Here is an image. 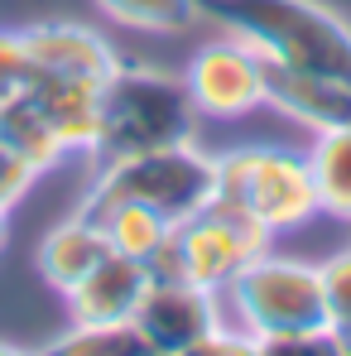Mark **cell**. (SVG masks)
Instances as JSON below:
<instances>
[{"label":"cell","instance_id":"cell-21","mask_svg":"<svg viewBox=\"0 0 351 356\" xmlns=\"http://www.w3.org/2000/svg\"><path fill=\"white\" fill-rule=\"evenodd\" d=\"M29 77H34V58L24 44V29H0V97L24 92Z\"/></svg>","mask_w":351,"mask_h":356},{"label":"cell","instance_id":"cell-8","mask_svg":"<svg viewBox=\"0 0 351 356\" xmlns=\"http://www.w3.org/2000/svg\"><path fill=\"white\" fill-rule=\"evenodd\" d=\"M130 323L149 352L178 356L197 337H207L212 327H222L227 313H222V294H212V289H197L188 280H149Z\"/></svg>","mask_w":351,"mask_h":356},{"label":"cell","instance_id":"cell-1","mask_svg":"<svg viewBox=\"0 0 351 356\" xmlns=\"http://www.w3.org/2000/svg\"><path fill=\"white\" fill-rule=\"evenodd\" d=\"M202 19L270 63L351 82V24L323 0H202Z\"/></svg>","mask_w":351,"mask_h":356},{"label":"cell","instance_id":"cell-15","mask_svg":"<svg viewBox=\"0 0 351 356\" xmlns=\"http://www.w3.org/2000/svg\"><path fill=\"white\" fill-rule=\"evenodd\" d=\"M0 145H10V149H15L19 159H29L39 174L67 164V149L58 145V135L49 130V120H44L39 106H34L29 92L0 97Z\"/></svg>","mask_w":351,"mask_h":356},{"label":"cell","instance_id":"cell-12","mask_svg":"<svg viewBox=\"0 0 351 356\" xmlns=\"http://www.w3.org/2000/svg\"><path fill=\"white\" fill-rule=\"evenodd\" d=\"M24 44H29V58L34 72H67V77H92V82H106L116 72L120 54L111 49V39L92 24H77V19H44V24H29L24 29Z\"/></svg>","mask_w":351,"mask_h":356},{"label":"cell","instance_id":"cell-18","mask_svg":"<svg viewBox=\"0 0 351 356\" xmlns=\"http://www.w3.org/2000/svg\"><path fill=\"white\" fill-rule=\"evenodd\" d=\"M145 337L135 323H67L58 337L34 356H140Z\"/></svg>","mask_w":351,"mask_h":356},{"label":"cell","instance_id":"cell-16","mask_svg":"<svg viewBox=\"0 0 351 356\" xmlns=\"http://www.w3.org/2000/svg\"><path fill=\"white\" fill-rule=\"evenodd\" d=\"M308 164H313L323 217H337L351 227V125L308 135Z\"/></svg>","mask_w":351,"mask_h":356},{"label":"cell","instance_id":"cell-6","mask_svg":"<svg viewBox=\"0 0 351 356\" xmlns=\"http://www.w3.org/2000/svg\"><path fill=\"white\" fill-rule=\"evenodd\" d=\"M270 241L275 236L245 207L212 197L202 212H193L188 222H178L174 236L149 255V275L154 280H188L197 289L222 294L245 260H255L260 250H270Z\"/></svg>","mask_w":351,"mask_h":356},{"label":"cell","instance_id":"cell-7","mask_svg":"<svg viewBox=\"0 0 351 356\" xmlns=\"http://www.w3.org/2000/svg\"><path fill=\"white\" fill-rule=\"evenodd\" d=\"M197 120H245L265 111V58L240 34H217L197 44L178 72Z\"/></svg>","mask_w":351,"mask_h":356},{"label":"cell","instance_id":"cell-4","mask_svg":"<svg viewBox=\"0 0 351 356\" xmlns=\"http://www.w3.org/2000/svg\"><path fill=\"white\" fill-rule=\"evenodd\" d=\"M212 159H217V197L245 207L270 236L303 232V227H313L323 217L308 149L236 145V149H222Z\"/></svg>","mask_w":351,"mask_h":356},{"label":"cell","instance_id":"cell-9","mask_svg":"<svg viewBox=\"0 0 351 356\" xmlns=\"http://www.w3.org/2000/svg\"><path fill=\"white\" fill-rule=\"evenodd\" d=\"M34 106L44 111L49 130L58 135L67 159H92L101 145V82L67 77V72H34L24 82Z\"/></svg>","mask_w":351,"mask_h":356},{"label":"cell","instance_id":"cell-20","mask_svg":"<svg viewBox=\"0 0 351 356\" xmlns=\"http://www.w3.org/2000/svg\"><path fill=\"white\" fill-rule=\"evenodd\" d=\"M260 356H351L337 327H308L284 337H260Z\"/></svg>","mask_w":351,"mask_h":356},{"label":"cell","instance_id":"cell-10","mask_svg":"<svg viewBox=\"0 0 351 356\" xmlns=\"http://www.w3.org/2000/svg\"><path fill=\"white\" fill-rule=\"evenodd\" d=\"M265 106L308 135H323V130L351 125V82L265 58Z\"/></svg>","mask_w":351,"mask_h":356},{"label":"cell","instance_id":"cell-23","mask_svg":"<svg viewBox=\"0 0 351 356\" xmlns=\"http://www.w3.org/2000/svg\"><path fill=\"white\" fill-rule=\"evenodd\" d=\"M178 356H260V337H250V332H240L231 323H222V327H212L207 337H197L193 347H183Z\"/></svg>","mask_w":351,"mask_h":356},{"label":"cell","instance_id":"cell-3","mask_svg":"<svg viewBox=\"0 0 351 356\" xmlns=\"http://www.w3.org/2000/svg\"><path fill=\"white\" fill-rule=\"evenodd\" d=\"M212 197H217L212 149H202L197 140H183V145H159V149H140V154H120V159H97V178H92L82 207L145 202L178 227L193 212H202Z\"/></svg>","mask_w":351,"mask_h":356},{"label":"cell","instance_id":"cell-26","mask_svg":"<svg viewBox=\"0 0 351 356\" xmlns=\"http://www.w3.org/2000/svg\"><path fill=\"white\" fill-rule=\"evenodd\" d=\"M342 342H347V352H351V327H342Z\"/></svg>","mask_w":351,"mask_h":356},{"label":"cell","instance_id":"cell-22","mask_svg":"<svg viewBox=\"0 0 351 356\" xmlns=\"http://www.w3.org/2000/svg\"><path fill=\"white\" fill-rule=\"evenodd\" d=\"M39 178H44V174H39L29 159H19L10 145H0V207H10V212H15V207L34 193V183H39Z\"/></svg>","mask_w":351,"mask_h":356},{"label":"cell","instance_id":"cell-24","mask_svg":"<svg viewBox=\"0 0 351 356\" xmlns=\"http://www.w3.org/2000/svg\"><path fill=\"white\" fill-rule=\"evenodd\" d=\"M5 241H10V207H0V250H5Z\"/></svg>","mask_w":351,"mask_h":356},{"label":"cell","instance_id":"cell-13","mask_svg":"<svg viewBox=\"0 0 351 356\" xmlns=\"http://www.w3.org/2000/svg\"><path fill=\"white\" fill-rule=\"evenodd\" d=\"M106 250H111V245H106V232L97 227V217H87V212L77 207L72 217H63V222H54V227L44 232L39 250H34V270H39V280H44L49 289L67 294Z\"/></svg>","mask_w":351,"mask_h":356},{"label":"cell","instance_id":"cell-11","mask_svg":"<svg viewBox=\"0 0 351 356\" xmlns=\"http://www.w3.org/2000/svg\"><path fill=\"white\" fill-rule=\"evenodd\" d=\"M149 265L145 260H130V255H116L106 250L72 289H67V313L72 323H130L140 298L149 289Z\"/></svg>","mask_w":351,"mask_h":356},{"label":"cell","instance_id":"cell-19","mask_svg":"<svg viewBox=\"0 0 351 356\" xmlns=\"http://www.w3.org/2000/svg\"><path fill=\"white\" fill-rule=\"evenodd\" d=\"M318 275H323V303H327V323L342 332V327H351V245L332 250V255L318 265Z\"/></svg>","mask_w":351,"mask_h":356},{"label":"cell","instance_id":"cell-25","mask_svg":"<svg viewBox=\"0 0 351 356\" xmlns=\"http://www.w3.org/2000/svg\"><path fill=\"white\" fill-rule=\"evenodd\" d=\"M0 356H34L29 347H15V342H0Z\"/></svg>","mask_w":351,"mask_h":356},{"label":"cell","instance_id":"cell-27","mask_svg":"<svg viewBox=\"0 0 351 356\" xmlns=\"http://www.w3.org/2000/svg\"><path fill=\"white\" fill-rule=\"evenodd\" d=\"M140 356H169V352H149V347H145V352H140Z\"/></svg>","mask_w":351,"mask_h":356},{"label":"cell","instance_id":"cell-14","mask_svg":"<svg viewBox=\"0 0 351 356\" xmlns=\"http://www.w3.org/2000/svg\"><path fill=\"white\" fill-rule=\"evenodd\" d=\"M87 217H97V227L106 232V245L116 255H130V260H145L174 236V222L145 202H101V207H82Z\"/></svg>","mask_w":351,"mask_h":356},{"label":"cell","instance_id":"cell-17","mask_svg":"<svg viewBox=\"0 0 351 356\" xmlns=\"http://www.w3.org/2000/svg\"><path fill=\"white\" fill-rule=\"evenodd\" d=\"M92 5L130 34H193L202 24V0H92Z\"/></svg>","mask_w":351,"mask_h":356},{"label":"cell","instance_id":"cell-2","mask_svg":"<svg viewBox=\"0 0 351 356\" xmlns=\"http://www.w3.org/2000/svg\"><path fill=\"white\" fill-rule=\"evenodd\" d=\"M183 140H197V111L178 72L120 58L116 72L101 82V145L92 159H120Z\"/></svg>","mask_w":351,"mask_h":356},{"label":"cell","instance_id":"cell-5","mask_svg":"<svg viewBox=\"0 0 351 356\" xmlns=\"http://www.w3.org/2000/svg\"><path fill=\"white\" fill-rule=\"evenodd\" d=\"M222 313L227 323L250 332V337H284V332H308V327H332L327 303H323V275L318 260L298 255H275L260 250L231 275L222 289Z\"/></svg>","mask_w":351,"mask_h":356}]
</instances>
